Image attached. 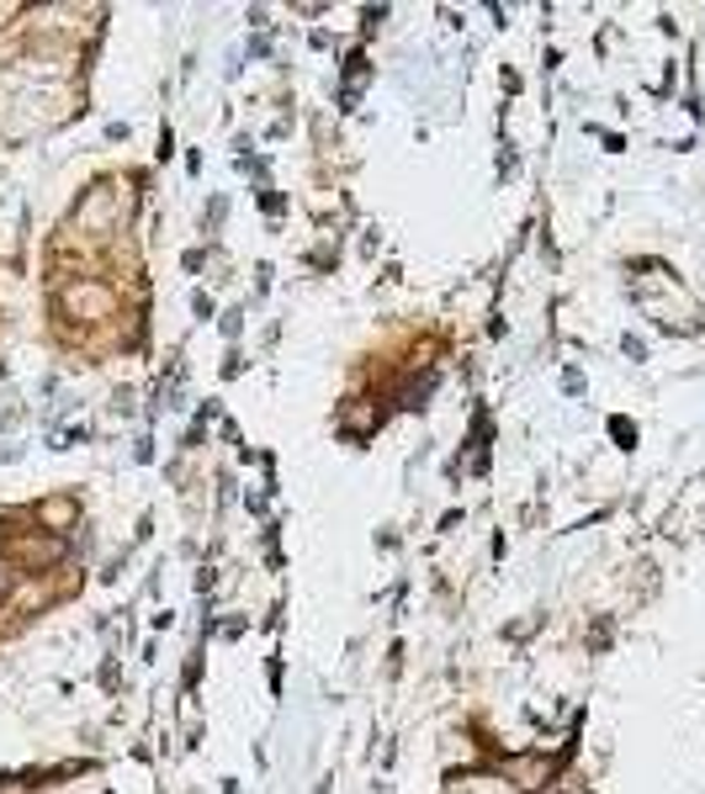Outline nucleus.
Masks as SVG:
<instances>
[{
  "label": "nucleus",
  "mask_w": 705,
  "mask_h": 794,
  "mask_svg": "<svg viewBox=\"0 0 705 794\" xmlns=\"http://www.w3.org/2000/svg\"><path fill=\"white\" fill-rule=\"evenodd\" d=\"M0 551L11 556L16 567H53V561H64V541H53V535H27V541H5Z\"/></svg>",
  "instance_id": "obj_2"
},
{
  "label": "nucleus",
  "mask_w": 705,
  "mask_h": 794,
  "mask_svg": "<svg viewBox=\"0 0 705 794\" xmlns=\"http://www.w3.org/2000/svg\"><path fill=\"white\" fill-rule=\"evenodd\" d=\"M504 773L515 779V790H541V779H546L552 768H546L541 757H509V762H504Z\"/></svg>",
  "instance_id": "obj_3"
},
{
  "label": "nucleus",
  "mask_w": 705,
  "mask_h": 794,
  "mask_svg": "<svg viewBox=\"0 0 705 794\" xmlns=\"http://www.w3.org/2000/svg\"><path fill=\"white\" fill-rule=\"evenodd\" d=\"M64 313L75 318H112L118 313V297H112V286H101V281H81V286H70L64 291Z\"/></svg>",
  "instance_id": "obj_1"
},
{
  "label": "nucleus",
  "mask_w": 705,
  "mask_h": 794,
  "mask_svg": "<svg viewBox=\"0 0 705 794\" xmlns=\"http://www.w3.org/2000/svg\"><path fill=\"white\" fill-rule=\"evenodd\" d=\"M0 598H5V572H0Z\"/></svg>",
  "instance_id": "obj_5"
},
{
  "label": "nucleus",
  "mask_w": 705,
  "mask_h": 794,
  "mask_svg": "<svg viewBox=\"0 0 705 794\" xmlns=\"http://www.w3.org/2000/svg\"><path fill=\"white\" fill-rule=\"evenodd\" d=\"M38 514H42V519H53V524H64V519L75 514V504H42Z\"/></svg>",
  "instance_id": "obj_4"
}]
</instances>
